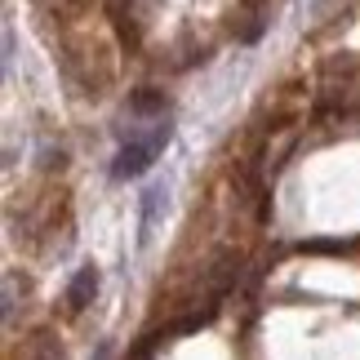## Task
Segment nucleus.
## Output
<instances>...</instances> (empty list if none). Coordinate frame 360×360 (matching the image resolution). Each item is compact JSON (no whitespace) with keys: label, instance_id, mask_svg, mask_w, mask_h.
Masks as SVG:
<instances>
[{"label":"nucleus","instance_id":"obj_1","mask_svg":"<svg viewBox=\"0 0 360 360\" xmlns=\"http://www.w3.org/2000/svg\"><path fill=\"white\" fill-rule=\"evenodd\" d=\"M169 124H160L151 138H124L120 143V151H116V165H112V178L116 183H129V178H138V174H147L151 165H156V156L165 151V143H169Z\"/></svg>","mask_w":360,"mask_h":360},{"label":"nucleus","instance_id":"obj_2","mask_svg":"<svg viewBox=\"0 0 360 360\" xmlns=\"http://www.w3.org/2000/svg\"><path fill=\"white\" fill-rule=\"evenodd\" d=\"M165 205H169V196H165L160 183H151L143 191V205H138V249H147L151 236H156V223L165 218Z\"/></svg>","mask_w":360,"mask_h":360},{"label":"nucleus","instance_id":"obj_3","mask_svg":"<svg viewBox=\"0 0 360 360\" xmlns=\"http://www.w3.org/2000/svg\"><path fill=\"white\" fill-rule=\"evenodd\" d=\"M94 294H98V267H80L72 276V285H67V307L85 311L89 302H94Z\"/></svg>","mask_w":360,"mask_h":360},{"label":"nucleus","instance_id":"obj_4","mask_svg":"<svg viewBox=\"0 0 360 360\" xmlns=\"http://www.w3.org/2000/svg\"><path fill=\"white\" fill-rule=\"evenodd\" d=\"M13 307H18V298H13V276H5V325L13 321Z\"/></svg>","mask_w":360,"mask_h":360},{"label":"nucleus","instance_id":"obj_5","mask_svg":"<svg viewBox=\"0 0 360 360\" xmlns=\"http://www.w3.org/2000/svg\"><path fill=\"white\" fill-rule=\"evenodd\" d=\"M325 5H329V0H307V9H311V13H321Z\"/></svg>","mask_w":360,"mask_h":360}]
</instances>
